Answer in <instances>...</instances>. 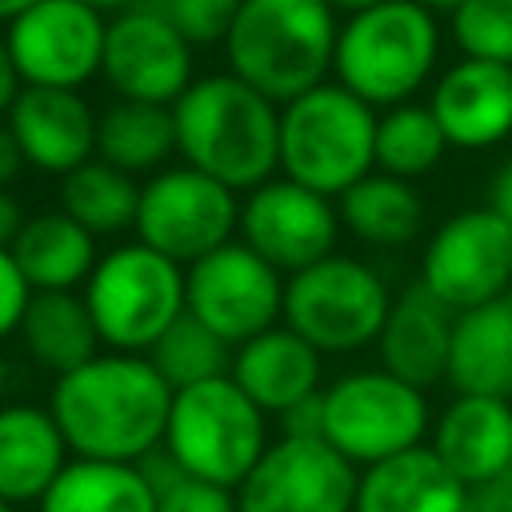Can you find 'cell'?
I'll return each instance as SVG.
<instances>
[{
    "label": "cell",
    "mask_w": 512,
    "mask_h": 512,
    "mask_svg": "<svg viewBox=\"0 0 512 512\" xmlns=\"http://www.w3.org/2000/svg\"><path fill=\"white\" fill-rule=\"evenodd\" d=\"M172 388L140 352H96L80 368L56 376L48 412L56 416L68 452L84 460L140 464L164 444Z\"/></svg>",
    "instance_id": "obj_1"
},
{
    "label": "cell",
    "mask_w": 512,
    "mask_h": 512,
    "mask_svg": "<svg viewBox=\"0 0 512 512\" xmlns=\"http://www.w3.org/2000/svg\"><path fill=\"white\" fill-rule=\"evenodd\" d=\"M176 152L232 192H252L280 168V104L232 72L196 76L172 104Z\"/></svg>",
    "instance_id": "obj_2"
},
{
    "label": "cell",
    "mask_w": 512,
    "mask_h": 512,
    "mask_svg": "<svg viewBox=\"0 0 512 512\" xmlns=\"http://www.w3.org/2000/svg\"><path fill=\"white\" fill-rule=\"evenodd\" d=\"M336 12L324 0H244L228 36V72L276 104L324 84L336 60Z\"/></svg>",
    "instance_id": "obj_3"
},
{
    "label": "cell",
    "mask_w": 512,
    "mask_h": 512,
    "mask_svg": "<svg viewBox=\"0 0 512 512\" xmlns=\"http://www.w3.org/2000/svg\"><path fill=\"white\" fill-rule=\"evenodd\" d=\"M440 24L420 0H384L352 12L336 36L332 76L372 108L408 104L436 72Z\"/></svg>",
    "instance_id": "obj_4"
},
{
    "label": "cell",
    "mask_w": 512,
    "mask_h": 512,
    "mask_svg": "<svg viewBox=\"0 0 512 512\" xmlns=\"http://www.w3.org/2000/svg\"><path fill=\"white\" fill-rule=\"evenodd\" d=\"M376 116L336 80L280 104V176L340 200L376 168Z\"/></svg>",
    "instance_id": "obj_5"
},
{
    "label": "cell",
    "mask_w": 512,
    "mask_h": 512,
    "mask_svg": "<svg viewBox=\"0 0 512 512\" xmlns=\"http://www.w3.org/2000/svg\"><path fill=\"white\" fill-rule=\"evenodd\" d=\"M268 412L232 380L216 376L172 396L164 452L200 480L236 488L272 444Z\"/></svg>",
    "instance_id": "obj_6"
},
{
    "label": "cell",
    "mask_w": 512,
    "mask_h": 512,
    "mask_svg": "<svg viewBox=\"0 0 512 512\" xmlns=\"http://www.w3.org/2000/svg\"><path fill=\"white\" fill-rule=\"evenodd\" d=\"M80 292L108 352L144 356L184 316V268L140 240L100 252Z\"/></svg>",
    "instance_id": "obj_7"
},
{
    "label": "cell",
    "mask_w": 512,
    "mask_h": 512,
    "mask_svg": "<svg viewBox=\"0 0 512 512\" xmlns=\"http://www.w3.org/2000/svg\"><path fill=\"white\" fill-rule=\"evenodd\" d=\"M392 308L388 280L360 256L332 252L284 276V324L320 356H352L376 344Z\"/></svg>",
    "instance_id": "obj_8"
},
{
    "label": "cell",
    "mask_w": 512,
    "mask_h": 512,
    "mask_svg": "<svg viewBox=\"0 0 512 512\" xmlns=\"http://www.w3.org/2000/svg\"><path fill=\"white\" fill-rule=\"evenodd\" d=\"M432 432L428 392L388 368H356L324 384V440L356 468L400 456Z\"/></svg>",
    "instance_id": "obj_9"
},
{
    "label": "cell",
    "mask_w": 512,
    "mask_h": 512,
    "mask_svg": "<svg viewBox=\"0 0 512 512\" xmlns=\"http://www.w3.org/2000/svg\"><path fill=\"white\" fill-rule=\"evenodd\" d=\"M236 232H240V192L212 180L208 172L192 164H168L144 180L136 240L176 260L180 268L236 240Z\"/></svg>",
    "instance_id": "obj_10"
},
{
    "label": "cell",
    "mask_w": 512,
    "mask_h": 512,
    "mask_svg": "<svg viewBox=\"0 0 512 512\" xmlns=\"http://www.w3.org/2000/svg\"><path fill=\"white\" fill-rule=\"evenodd\" d=\"M184 312L236 348L280 324L284 272H276L236 236L184 268Z\"/></svg>",
    "instance_id": "obj_11"
},
{
    "label": "cell",
    "mask_w": 512,
    "mask_h": 512,
    "mask_svg": "<svg viewBox=\"0 0 512 512\" xmlns=\"http://www.w3.org/2000/svg\"><path fill=\"white\" fill-rule=\"evenodd\" d=\"M416 280L452 312L504 300L512 288V228L488 204L452 212L428 236Z\"/></svg>",
    "instance_id": "obj_12"
},
{
    "label": "cell",
    "mask_w": 512,
    "mask_h": 512,
    "mask_svg": "<svg viewBox=\"0 0 512 512\" xmlns=\"http://www.w3.org/2000/svg\"><path fill=\"white\" fill-rule=\"evenodd\" d=\"M360 468L328 440L276 436L232 488L236 512H352Z\"/></svg>",
    "instance_id": "obj_13"
},
{
    "label": "cell",
    "mask_w": 512,
    "mask_h": 512,
    "mask_svg": "<svg viewBox=\"0 0 512 512\" xmlns=\"http://www.w3.org/2000/svg\"><path fill=\"white\" fill-rule=\"evenodd\" d=\"M344 224L332 196L312 192L288 176H272L240 200V240L276 272L292 276L336 252Z\"/></svg>",
    "instance_id": "obj_14"
},
{
    "label": "cell",
    "mask_w": 512,
    "mask_h": 512,
    "mask_svg": "<svg viewBox=\"0 0 512 512\" xmlns=\"http://www.w3.org/2000/svg\"><path fill=\"white\" fill-rule=\"evenodd\" d=\"M108 20L84 0H40L8 24V52L24 84L84 88L100 76Z\"/></svg>",
    "instance_id": "obj_15"
},
{
    "label": "cell",
    "mask_w": 512,
    "mask_h": 512,
    "mask_svg": "<svg viewBox=\"0 0 512 512\" xmlns=\"http://www.w3.org/2000/svg\"><path fill=\"white\" fill-rule=\"evenodd\" d=\"M100 76L120 100L176 104L192 76V44L156 8H128L108 20Z\"/></svg>",
    "instance_id": "obj_16"
},
{
    "label": "cell",
    "mask_w": 512,
    "mask_h": 512,
    "mask_svg": "<svg viewBox=\"0 0 512 512\" xmlns=\"http://www.w3.org/2000/svg\"><path fill=\"white\" fill-rule=\"evenodd\" d=\"M4 124L12 128L24 164L44 176H68L96 156V108L80 96V88L24 84Z\"/></svg>",
    "instance_id": "obj_17"
},
{
    "label": "cell",
    "mask_w": 512,
    "mask_h": 512,
    "mask_svg": "<svg viewBox=\"0 0 512 512\" xmlns=\"http://www.w3.org/2000/svg\"><path fill=\"white\" fill-rule=\"evenodd\" d=\"M428 108L448 148L484 152L512 136V64L460 56L432 84Z\"/></svg>",
    "instance_id": "obj_18"
},
{
    "label": "cell",
    "mask_w": 512,
    "mask_h": 512,
    "mask_svg": "<svg viewBox=\"0 0 512 512\" xmlns=\"http://www.w3.org/2000/svg\"><path fill=\"white\" fill-rule=\"evenodd\" d=\"M432 452L456 480L472 488L488 484L512 464V400L484 392H456L432 416Z\"/></svg>",
    "instance_id": "obj_19"
},
{
    "label": "cell",
    "mask_w": 512,
    "mask_h": 512,
    "mask_svg": "<svg viewBox=\"0 0 512 512\" xmlns=\"http://www.w3.org/2000/svg\"><path fill=\"white\" fill-rule=\"evenodd\" d=\"M228 376L268 416H280L292 404H300L324 388V356L300 332H292L280 320V324H272V328H264L252 340L232 348Z\"/></svg>",
    "instance_id": "obj_20"
},
{
    "label": "cell",
    "mask_w": 512,
    "mask_h": 512,
    "mask_svg": "<svg viewBox=\"0 0 512 512\" xmlns=\"http://www.w3.org/2000/svg\"><path fill=\"white\" fill-rule=\"evenodd\" d=\"M452 320H456V312L444 300H436L420 280H412L408 288H400L392 296L388 320L376 336L380 368H388L392 376H400L424 392L432 384H444Z\"/></svg>",
    "instance_id": "obj_21"
},
{
    "label": "cell",
    "mask_w": 512,
    "mask_h": 512,
    "mask_svg": "<svg viewBox=\"0 0 512 512\" xmlns=\"http://www.w3.org/2000/svg\"><path fill=\"white\" fill-rule=\"evenodd\" d=\"M468 484L448 472L432 444L360 468L352 512H468Z\"/></svg>",
    "instance_id": "obj_22"
},
{
    "label": "cell",
    "mask_w": 512,
    "mask_h": 512,
    "mask_svg": "<svg viewBox=\"0 0 512 512\" xmlns=\"http://www.w3.org/2000/svg\"><path fill=\"white\" fill-rule=\"evenodd\" d=\"M68 464V440L40 404L0 408V496L8 504H40Z\"/></svg>",
    "instance_id": "obj_23"
},
{
    "label": "cell",
    "mask_w": 512,
    "mask_h": 512,
    "mask_svg": "<svg viewBox=\"0 0 512 512\" xmlns=\"http://www.w3.org/2000/svg\"><path fill=\"white\" fill-rule=\"evenodd\" d=\"M8 252L32 292H76L88 284L100 260L96 236L84 224H76L64 208L28 216Z\"/></svg>",
    "instance_id": "obj_24"
},
{
    "label": "cell",
    "mask_w": 512,
    "mask_h": 512,
    "mask_svg": "<svg viewBox=\"0 0 512 512\" xmlns=\"http://www.w3.org/2000/svg\"><path fill=\"white\" fill-rule=\"evenodd\" d=\"M508 380H512V308L504 300H492L456 312L444 384L452 392L508 396Z\"/></svg>",
    "instance_id": "obj_25"
},
{
    "label": "cell",
    "mask_w": 512,
    "mask_h": 512,
    "mask_svg": "<svg viewBox=\"0 0 512 512\" xmlns=\"http://www.w3.org/2000/svg\"><path fill=\"white\" fill-rule=\"evenodd\" d=\"M344 232H352L368 248H404L420 236L424 228V196L416 180L388 176L372 168L364 180H356L340 200H336Z\"/></svg>",
    "instance_id": "obj_26"
},
{
    "label": "cell",
    "mask_w": 512,
    "mask_h": 512,
    "mask_svg": "<svg viewBox=\"0 0 512 512\" xmlns=\"http://www.w3.org/2000/svg\"><path fill=\"white\" fill-rule=\"evenodd\" d=\"M16 336L28 360L52 376L80 368L104 348L92 312L84 304V292H32Z\"/></svg>",
    "instance_id": "obj_27"
},
{
    "label": "cell",
    "mask_w": 512,
    "mask_h": 512,
    "mask_svg": "<svg viewBox=\"0 0 512 512\" xmlns=\"http://www.w3.org/2000/svg\"><path fill=\"white\" fill-rule=\"evenodd\" d=\"M96 156L128 176H152L176 156L172 104L112 100L96 112Z\"/></svg>",
    "instance_id": "obj_28"
},
{
    "label": "cell",
    "mask_w": 512,
    "mask_h": 512,
    "mask_svg": "<svg viewBox=\"0 0 512 512\" xmlns=\"http://www.w3.org/2000/svg\"><path fill=\"white\" fill-rule=\"evenodd\" d=\"M36 512H156V492L140 464L68 460Z\"/></svg>",
    "instance_id": "obj_29"
},
{
    "label": "cell",
    "mask_w": 512,
    "mask_h": 512,
    "mask_svg": "<svg viewBox=\"0 0 512 512\" xmlns=\"http://www.w3.org/2000/svg\"><path fill=\"white\" fill-rule=\"evenodd\" d=\"M140 180L112 168L108 160L92 156L80 168H72L68 176H60V208L84 224L96 240L100 236H120L128 228H136V212H140Z\"/></svg>",
    "instance_id": "obj_30"
},
{
    "label": "cell",
    "mask_w": 512,
    "mask_h": 512,
    "mask_svg": "<svg viewBox=\"0 0 512 512\" xmlns=\"http://www.w3.org/2000/svg\"><path fill=\"white\" fill-rule=\"evenodd\" d=\"M448 152V140L428 104H392L376 116V168L400 180L428 176Z\"/></svg>",
    "instance_id": "obj_31"
},
{
    "label": "cell",
    "mask_w": 512,
    "mask_h": 512,
    "mask_svg": "<svg viewBox=\"0 0 512 512\" xmlns=\"http://www.w3.org/2000/svg\"><path fill=\"white\" fill-rule=\"evenodd\" d=\"M152 360V368L164 376V384L172 392L228 376L232 368V344L224 336H216L212 328H204L196 316H180L168 324V332L144 352Z\"/></svg>",
    "instance_id": "obj_32"
},
{
    "label": "cell",
    "mask_w": 512,
    "mask_h": 512,
    "mask_svg": "<svg viewBox=\"0 0 512 512\" xmlns=\"http://www.w3.org/2000/svg\"><path fill=\"white\" fill-rule=\"evenodd\" d=\"M448 32L460 56L512 64V0H460L448 12Z\"/></svg>",
    "instance_id": "obj_33"
},
{
    "label": "cell",
    "mask_w": 512,
    "mask_h": 512,
    "mask_svg": "<svg viewBox=\"0 0 512 512\" xmlns=\"http://www.w3.org/2000/svg\"><path fill=\"white\" fill-rule=\"evenodd\" d=\"M152 492H156V512H236V492L200 476H188L164 448L148 452L140 460Z\"/></svg>",
    "instance_id": "obj_34"
},
{
    "label": "cell",
    "mask_w": 512,
    "mask_h": 512,
    "mask_svg": "<svg viewBox=\"0 0 512 512\" xmlns=\"http://www.w3.org/2000/svg\"><path fill=\"white\" fill-rule=\"evenodd\" d=\"M240 4L244 0H144V8L164 12L192 48L224 44V36H228Z\"/></svg>",
    "instance_id": "obj_35"
},
{
    "label": "cell",
    "mask_w": 512,
    "mask_h": 512,
    "mask_svg": "<svg viewBox=\"0 0 512 512\" xmlns=\"http://www.w3.org/2000/svg\"><path fill=\"white\" fill-rule=\"evenodd\" d=\"M28 300H32V288H28L24 272L16 268L12 252L0 248V340H8V336L20 332V320H24Z\"/></svg>",
    "instance_id": "obj_36"
},
{
    "label": "cell",
    "mask_w": 512,
    "mask_h": 512,
    "mask_svg": "<svg viewBox=\"0 0 512 512\" xmlns=\"http://www.w3.org/2000/svg\"><path fill=\"white\" fill-rule=\"evenodd\" d=\"M280 420V436H300V440H324V388L300 404H292L288 412L276 416Z\"/></svg>",
    "instance_id": "obj_37"
},
{
    "label": "cell",
    "mask_w": 512,
    "mask_h": 512,
    "mask_svg": "<svg viewBox=\"0 0 512 512\" xmlns=\"http://www.w3.org/2000/svg\"><path fill=\"white\" fill-rule=\"evenodd\" d=\"M468 512H512V464L500 476H492L488 484L472 488Z\"/></svg>",
    "instance_id": "obj_38"
},
{
    "label": "cell",
    "mask_w": 512,
    "mask_h": 512,
    "mask_svg": "<svg viewBox=\"0 0 512 512\" xmlns=\"http://www.w3.org/2000/svg\"><path fill=\"white\" fill-rule=\"evenodd\" d=\"M488 208L512 228V156L496 168V176H492V184H488Z\"/></svg>",
    "instance_id": "obj_39"
},
{
    "label": "cell",
    "mask_w": 512,
    "mask_h": 512,
    "mask_svg": "<svg viewBox=\"0 0 512 512\" xmlns=\"http://www.w3.org/2000/svg\"><path fill=\"white\" fill-rule=\"evenodd\" d=\"M24 168H28V164H24V156H20V144H16L12 128L0 120V188H12Z\"/></svg>",
    "instance_id": "obj_40"
},
{
    "label": "cell",
    "mask_w": 512,
    "mask_h": 512,
    "mask_svg": "<svg viewBox=\"0 0 512 512\" xmlns=\"http://www.w3.org/2000/svg\"><path fill=\"white\" fill-rule=\"evenodd\" d=\"M20 88H24V80H20L16 64H12V52H8V44H4V36H0V120L8 116L12 100L20 96Z\"/></svg>",
    "instance_id": "obj_41"
},
{
    "label": "cell",
    "mask_w": 512,
    "mask_h": 512,
    "mask_svg": "<svg viewBox=\"0 0 512 512\" xmlns=\"http://www.w3.org/2000/svg\"><path fill=\"white\" fill-rule=\"evenodd\" d=\"M24 208H20V200L8 192V188H0V248H12V240H16V232L24 228Z\"/></svg>",
    "instance_id": "obj_42"
},
{
    "label": "cell",
    "mask_w": 512,
    "mask_h": 512,
    "mask_svg": "<svg viewBox=\"0 0 512 512\" xmlns=\"http://www.w3.org/2000/svg\"><path fill=\"white\" fill-rule=\"evenodd\" d=\"M32 4H40V0H0V24H12L20 12H28Z\"/></svg>",
    "instance_id": "obj_43"
},
{
    "label": "cell",
    "mask_w": 512,
    "mask_h": 512,
    "mask_svg": "<svg viewBox=\"0 0 512 512\" xmlns=\"http://www.w3.org/2000/svg\"><path fill=\"white\" fill-rule=\"evenodd\" d=\"M84 4L104 16V12H128V8H136V4H144V0H84Z\"/></svg>",
    "instance_id": "obj_44"
},
{
    "label": "cell",
    "mask_w": 512,
    "mask_h": 512,
    "mask_svg": "<svg viewBox=\"0 0 512 512\" xmlns=\"http://www.w3.org/2000/svg\"><path fill=\"white\" fill-rule=\"evenodd\" d=\"M332 12H344V16H352V12H364V8H372V4H384V0H324Z\"/></svg>",
    "instance_id": "obj_45"
},
{
    "label": "cell",
    "mask_w": 512,
    "mask_h": 512,
    "mask_svg": "<svg viewBox=\"0 0 512 512\" xmlns=\"http://www.w3.org/2000/svg\"><path fill=\"white\" fill-rule=\"evenodd\" d=\"M420 4H424V8H432V12H452L460 0H420Z\"/></svg>",
    "instance_id": "obj_46"
},
{
    "label": "cell",
    "mask_w": 512,
    "mask_h": 512,
    "mask_svg": "<svg viewBox=\"0 0 512 512\" xmlns=\"http://www.w3.org/2000/svg\"><path fill=\"white\" fill-rule=\"evenodd\" d=\"M0 512H16V504H8V500L0 496Z\"/></svg>",
    "instance_id": "obj_47"
},
{
    "label": "cell",
    "mask_w": 512,
    "mask_h": 512,
    "mask_svg": "<svg viewBox=\"0 0 512 512\" xmlns=\"http://www.w3.org/2000/svg\"><path fill=\"white\" fill-rule=\"evenodd\" d=\"M504 304H508V308H512V288H508V292H504Z\"/></svg>",
    "instance_id": "obj_48"
},
{
    "label": "cell",
    "mask_w": 512,
    "mask_h": 512,
    "mask_svg": "<svg viewBox=\"0 0 512 512\" xmlns=\"http://www.w3.org/2000/svg\"><path fill=\"white\" fill-rule=\"evenodd\" d=\"M508 400H512V380H508Z\"/></svg>",
    "instance_id": "obj_49"
}]
</instances>
